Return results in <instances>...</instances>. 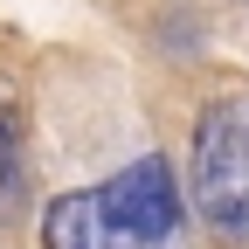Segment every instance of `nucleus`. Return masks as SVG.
Instances as JSON below:
<instances>
[{"mask_svg":"<svg viewBox=\"0 0 249 249\" xmlns=\"http://www.w3.org/2000/svg\"><path fill=\"white\" fill-rule=\"evenodd\" d=\"M194 208L229 242H249V104L229 97L194 124Z\"/></svg>","mask_w":249,"mask_h":249,"instance_id":"nucleus-1","label":"nucleus"},{"mask_svg":"<svg viewBox=\"0 0 249 249\" xmlns=\"http://www.w3.org/2000/svg\"><path fill=\"white\" fill-rule=\"evenodd\" d=\"M97 201H104V214H111L139 249H166L173 229H180V180H173V166L160 160V152L118 166V173L97 187Z\"/></svg>","mask_w":249,"mask_h":249,"instance_id":"nucleus-2","label":"nucleus"},{"mask_svg":"<svg viewBox=\"0 0 249 249\" xmlns=\"http://www.w3.org/2000/svg\"><path fill=\"white\" fill-rule=\"evenodd\" d=\"M42 249H139V242L104 214L97 187H76V194H55V201H49V214H42Z\"/></svg>","mask_w":249,"mask_h":249,"instance_id":"nucleus-3","label":"nucleus"},{"mask_svg":"<svg viewBox=\"0 0 249 249\" xmlns=\"http://www.w3.org/2000/svg\"><path fill=\"white\" fill-rule=\"evenodd\" d=\"M14 173H21V132H14V111L0 104V208L14 201Z\"/></svg>","mask_w":249,"mask_h":249,"instance_id":"nucleus-4","label":"nucleus"}]
</instances>
